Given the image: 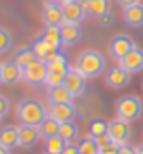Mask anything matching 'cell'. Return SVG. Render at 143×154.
I'll list each match as a JSON object with an SVG mask.
<instances>
[{
	"label": "cell",
	"instance_id": "1",
	"mask_svg": "<svg viewBox=\"0 0 143 154\" xmlns=\"http://www.w3.org/2000/svg\"><path fill=\"white\" fill-rule=\"evenodd\" d=\"M17 118L22 125L40 127L48 119V108L37 99H24L17 106Z\"/></svg>",
	"mask_w": 143,
	"mask_h": 154
},
{
	"label": "cell",
	"instance_id": "2",
	"mask_svg": "<svg viewBox=\"0 0 143 154\" xmlns=\"http://www.w3.org/2000/svg\"><path fill=\"white\" fill-rule=\"evenodd\" d=\"M105 57L101 55L95 50H85L81 51V55L77 57V64L75 68L83 73L86 79H94V77H99L105 72Z\"/></svg>",
	"mask_w": 143,
	"mask_h": 154
},
{
	"label": "cell",
	"instance_id": "3",
	"mask_svg": "<svg viewBox=\"0 0 143 154\" xmlns=\"http://www.w3.org/2000/svg\"><path fill=\"white\" fill-rule=\"evenodd\" d=\"M116 114L123 121H136L143 114V103L138 95H123L116 103Z\"/></svg>",
	"mask_w": 143,
	"mask_h": 154
},
{
	"label": "cell",
	"instance_id": "4",
	"mask_svg": "<svg viewBox=\"0 0 143 154\" xmlns=\"http://www.w3.org/2000/svg\"><path fill=\"white\" fill-rule=\"evenodd\" d=\"M48 116H50L51 119L59 121V123H68V121H75L77 118H83L81 110H79L73 103L50 105V108H48Z\"/></svg>",
	"mask_w": 143,
	"mask_h": 154
},
{
	"label": "cell",
	"instance_id": "5",
	"mask_svg": "<svg viewBox=\"0 0 143 154\" xmlns=\"http://www.w3.org/2000/svg\"><path fill=\"white\" fill-rule=\"evenodd\" d=\"M46 75H48V64L42 63L40 59H35L30 66L24 68V79H26V83L31 85V86H40V85H44Z\"/></svg>",
	"mask_w": 143,
	"mask_h": 154
},
{
	"label": "cell",
	"instance_id": "6",
	"mask_svg": "<svg viewBox=\"0 0 143 154\" xmlns=\"http://www.w3.org/2000/svg\"><path fill=\"white\" fill-rule=\"evenodd\" d=\"M119 64L117 66H121L123 70H127L130 75L132 73H139L141 70H143V48H139V46H134L123 59L121 61H117Z\"/></svg>",
	"mask_w": 143,
	"mask_h": 154
},
{
	"label": "cell",
	"instance_id": "7",
	"mask_svg": "<svg viewBox=\"0 0 143 154\" xmlns=\"http://www.w3.org/2000/svg\"><path fill=\"white\" fill-rule=\"evenodd\" d=\"M63 85L70 90V94L73 95V97H79V95H83L85 90H86V77L81 73L77 68H70Z\"/></svg>",
	"mask_w": 143,
	"mask_h": 154
},
{
	"label": "cell",
	"instance_id": "8",
	"mask_svg": "<svg viewBox=\"0 0 143 154\" xmlns=\"http://www.w3.org/2000/svg\"><path fill=\"white\" fill-rule=\"evenodd\" d=\"M108 136L117 145L127 143V140L130 136V125H129V121H123V119H119V118L108 121Z\"/></svg>",
	"mask_w": 143,
	"mask_h": 154
},
{
	"label": "cell",
	"instance_id": "9",
	"mask_svg": "<svg viewBox=\"0 0 143 154\" xmlns=\"http://www.w3.org/2000/svg\"><path fill=\"white\" fill-rule=\"evenodd\" d=\"M61 9H63V18L66 24H79L86 15L81 0H70V2L61 6Z\"/></svg>",
	"mask_w": 143,
	"mask_h": 154
},
{
	"label": "cell",
	"instance_id": "10",
	"mask_svg": "<svg viewBox=\"0 0 143 154\" xmlns=\"http://www.w3.org/2000/svg\"><path fill=\"white\" fill-rule=\"evenodd\" d=\"M134 46L136 44H134V41H132L130 37H127V35H116L110 41V55L114 57L116 61H121Z\"/></svg>",
	"mask_w": 143,
	"mask_h": 154
},
{
	"label": "cell",
	"instance_id": "11",
	"mask_svg": "<svg viewBox=\"0 0 143 154\" xmlns=\"http://www.w3.org/2000/svg\"><path fill=\"white\" fill-rule=\"evenodd\" d=\"M105 81L110 88L114 90H121V88H125L129 83H130V73L127 70H123L121 66H114L107 72V77H105Z\"/></svg>",
	"mask_w": 143,
	"mask_h": 154
},
{
	"label": "cell",
	"instance_id": "12",
	"mask_svg": "<svg viewBox=\"0 0 143 154\" xmlns=\"http://www.w3.org/2000/svg\"><path fill=\"white\" fill-rule=\"evenodd\" d=\"M42 136H40L39 127H31V125H20L18 127V147L31 149L33 145H37V141Z\"/></svg>",
	"mask_w": 143,
	"mask_h": 154
},
{
	"label": "cell",
	"instance_id": "13",
	"mask_svg": "<svg viewBox=\"0 0 143 154\" xmlns=\"http://www.w3.org/2000/svg\"><path fill=\"white\" fill-rule=\"evenodd\" d=\"M24 77V70L20 68L13 59L2 63V85H17Z\"/></svg>",
	"mask_w": 143,
	"mask_h": 154
},
{
	"label": "cell",
	"instance_id": "14",
	"mask_svg": "<svg viewBox=\"0 0 143 154\" xmlns=\"http://www.w3.org/2000/svg\"><path fill=\"white\" fill-rule=\"evenodd\" d=\"M42 22L44 26H61L64 22L63 18V9L55 2H46L42 9Z\"/></svg>",
	"mask_w": 143,
	"mask_h": 154
},
{
	"label": "cell",
	"instance_id": "15",
	"mask_svg": "<svg viewBox=\"0 0 143 154\" xmlns=\"http://www.w3.org/2000/svg\"><path fill=\"white\" fill-rule=\"evenodd\" d=\"M31 50L35 51V55H37V59H40V61H42V63H51L53 59H55V57L61 53L59 50H55V48H51L46 41H44V38H37V41L33 42V46H31Z\"/></svg>",
	"mask_w": 143,
	"mask_h": 154
},
{
	"label": "cell",
	"instance_id": "16",
	"mask_svg": "<svg viewBox=\"0 0 143 154\" xmlns=\"http://www.w3.org/2000/svg\"><path fill=\"white\" fill-rule=\"evenodd\" d=\"M123 20L130 28H141L143 26V4H134L130 8L123 9Z\"/></svg>",
	"mask_w": 143,
	"mask_h": 154
},
{
	"label": "cell",
	"instance_id": "17",
	"mask_svg": "<svg viewBox=\"0 0 143 154\" xmlns=\"http://www.w3.org/2000/svg\"><path fill=\"white\" fill-rule=\"evenodd\" d=\"M61 38H63V46H73L81 38V28L79 24H61Z\"/></svg>",
	"mask_w": 143,
	"mask_h": 154
},
{
	"label": "cell",
	"instance_id": "18",
	"mask_svg": "<svg viewBox=\"0 0 143 154\" xmlns=\"http://www.w3.org/2000/svg\"><path fill=\"white\" fill-rule=\"evenodd\" d=\"M0 145L9 149V150L18 147V127L6 125L0 128Z\"/></svg>",
	"mask_w": 143,
	"mask_h": 154
},
{
	"label": "cell",
	"instance_id": "19",
	"mask_svg": "<svg viewBox=\"0 0 143 154\" xmlns=\"http://www.w3.org/2000/svg\"><path fill=\"white\" fill-rule=\"evenodd\" d=\"M81 4H83L86 15H94V17H101L110 11V4L108 0H81Z\"/></svg>",
	"mask_w": 143,
	"mask_h": 154
},
{
	"label": "cell",
	"instance_id": "20",
	"mask_svg": "<svg viewBox=\"0 0 143 154\" xmlns=\"http://www.w3.org/2000/svg\"><path fill=\"white\" fill-rule=\"evenodd\" d=\"M48 99H50V105H63V103H72L73 95L70 94V90L64 85H61V86H55L50 90Z\"/></svg>",
	"mask_w": 143,
	"mask_h": 154
},
{
	"label": "cell",
	"instance_id": "21",
	"mask_svg": "<svg viewBox=\"0 0 143 154\" xmlns=\"http://www.w3.org/2000/svg\"><path fill=\"white\" fill-rule=\"evenodd\" d=\"M40 38H44V41L61 51V46H63V38H61V26H46L44 31L40 33Z\"/></svg>",
	"mask_w": 143,
	"mask_h": 154
},
{
	"label": "cell",
	"instance_id": "22",
	"mask_svg": "<svg viewBox=\"0 0 143 154\" xmlns=\"http://www.w3.org/2000/svg\"><path fill=\"white\" fill-rule=\"evenodd\" d=\"M59 136L63 138L66 143H73V140H77V136H79V127H77V123H75V121L61 123Z\"/></svg>",
	"mask_w": 143,
	"mask_h": 154
},
{
	"label": "cell",
	"instance_id": "23",
	"mask_svg": "<svg viewBox=\"0 0 143 154\" xmlns=\"http://www.w3.org/2000/svg\"><path fill=\"white\" fill-rule=\"evenodd\" d=\"M37 59V55H35V51L31 50V48H20L17 53H15V57H13V61L20 66V68H26V66H30L33 61Z\"/></svg>",
	"mask_w": 143,
	"mask_h": 154
},
{
	"label": "cell",
	"instance_id": "24",
	"mask_svg": "<svg viewBox=\"0 0 143 154\" xmlns=\"http://www.w3.org/2000/svg\"><path fill=\"white\" fill-rule=\"evenodd\" d=\"M59 128H61V123L55 121V119H51L50 116H48V119L39 127L40 136H42L44 140H50V138H53V136H59Z\"/></svg>",
	"mask_w": 143,
	"mask_h": 154
},
{
	"label": "cell",
	"instance_id": "25",
	"mask_svg": "<svg viewBox=\"0 0 143 154\" xmlns=\"http://www.w3.org/2000/svg\"><path fill=\"white\" fill-rule=\"evenodd\" d=\"M107 132H108V123H107L105 119L95 118V119L90 121V125H88V134H90L94 140L99 138V136H103V134H107Z\"/></svg>",
	"mask_w": 143,
	"mask_h": 154
},
{
	"label": "cell",
	"instance_id": "26",
	"mask_svg": "<svg viewBox=\"0 0 143 154\" xmlns=\"http://www.w3.org/2000/svg\"><path fill=\"white\" fill-rule=\"evenodd\" d=\"M77 149H79V154H101V150H99V147L92 136L83 138L77 143Z\"/></svg>",
	"mask_w": 143,
	"mask_h": 154
},
{
	"label": "cell",
	"instance_id": "27",
	"mask_svg": "<svg viewBox=\"0 0 143 154\" xmlns=\"http://www.w3.org/2000/svg\"><path fill=\"white\" fill-rule=\"evenodd\" d=\"M64 147H66V141L61 136H53L46 140V154H63Z\"/></svg>",
	"mask_w": 143,
	"mask_h": 154
},
{
	"label": "cell",
	"instance_id": "28",
	"mask_svg": "<svg viewBox=\"0 0 143 154\" xmlns=\"http://www.w3.org/2000/svg\"><path fill=\"white\" fill-rule=\"evenodd\" d=\"M13 46V37L8 29L0 28V53H6Z\"/></svg>",
	"mask_w": 143,
	"mask_h": 154
},
{
	"label": "cell",
	"instance_id": "29",
	"mask_svg": "<svg viewBox=\"0 0 143 154\" xmlns=\"http://www.w3.org/2000/svg\"><path fill=\"white\" fill-rule=\"evenodd\" d=\"M95 143H97L99 150H103V149H108L110 145H114L112 138L108 136V132H107V134H103V136H99V138H95Z\"/></svg>",
	"mask_w": 143,
	"mask_h": 154
},
{
	"label": "cell",
	"instance_id": "30",
	"mask_svg": "<svg viewBox=\"0 0 143 154\" xmlns=\"http://www.w3.org/2000/svg\"><path fill=\"white\" fill-rule=\"evenodd\" d=\"M8 112H9V101L4 97V95H0V119H2Z\"/></svg>",
	"mask_w": 143,
	"mask_h": 154
},
{
	"label": "cell",
	"instance_id": "31",
	"mask_svg": "<svg viewBox=\"0 0 143 154\" xmlns=\"http://www.w3.org/2000/svg\"><path fill=\"white\" fill-rule=\"evenodd\" d=\"M117 154H136V149L129 143H123V145H119V150Z\"/></svg>",
	"mask_w": 143,
	"mask_h": 154
},
{
	"label": "cell",
	"instance_id": "32",
	"mask_svg": "<svg viewBox=\"0 0 143 154\" xmlns=\"http://www.w3.org/2000/svg\"><path fill=\"white\" fill-rule=\"evenodd\" d=\"M63 154H79V149H77V145H75V143H66V147H64Z\"/></svg>",
	"mask_w": 143,
	"mask_h": 154
},
{
	"label": "cell",
	"instance_id": "33",
	"mask_svg": "<svg viewBox=\"0 0 143 154\" xmlns=\"http://www.w3.org/2000/svg\"><path fill=\"white\" fill-rule=\"evenodd\" d=\"M116 2L125 9V8H130V6H134V4H139L141 0H116Z\"/></svg>",
	"mask_w": 143,
	"mask_h": 154
},
{
	"label": "cell",
	"instance_id": "34",
	"mask_svg": "<svg viewBox=\"0 0 143 154\" xmlns=\"http://www.w3.org/2000/svg\"><path fill=\"white\" fill-rule=\"evenodd\" d=\"M99 20H101V24H103V26H108V24L112 22V13L108 11V13H105V15H101Z\"/></svg>",
	"mask_w": 143,
	"mask_h": 154
},
{
	"label": "cell",
	"instance_id": "35",
	"mask_svg": "<svg viewBox=\"0 0 143 154\" xmlns=\"http://www.w3.org/2000/svg\"><path fill=\"white\" fill-rule=\"evenodd\" d=\"M117 150H119V145L114 143V145H110L108 149H103V150H101V154H117Z\"/></svg>",
	"mask_w": 143,
	"mask_h": 154
},
{
	"label": "cell",
	"instance_id": "36",
	"mask_svg": "<svg viewBox=\"0 0 143 154\" xmlns=\"http://www.w3.org/2000/svg\"><path fill=\"white\" fill-rule=\"evenodd\" d=\"M0 154H11V152H9V149H6V147L0 145Z\"/></svg>",
	"mask_w": 143,
	"mask_h": 154
},
{
	"label": "cell",
	"instance_id": "37",
	"mask_svg": "<svg viewBox=\"0 0 143 154\" xmlns=\"http://www.w3.org/2000/svg\"><path fill=\"white\" fill-rule=\"evenodd\" d=\"M55 4H59V6H63V4H66V2H70V0H53Z\"/></svg>",
	"mask_w": 143,
	"mask_h": 154
},
{
	"label": "cell",
	"instance_id": "38",
	"mask_svg": "<svg viewBox=\"0 0 143 154\" xmlns=\"http://www.w3.org/2000/svg\"><path fill=\"white\" fill-rule=\"evenodd\" d=\"M136 154H143V145H141V147H138V149H136Z\"/></svg>",
	"mask_w": 143,
	"mask_h": 154
},
{
	"label": "cell",
	"instance_id": "39",
	"mask_svg": "<svg viewBox=\"0 0 143 154\" xmlns=\"http://www.w3.org/2000/svg\"><path fill=\"white\" fill-rule=\"evenodd\" d=\"M0 85H2V63H0Z\"/></svg>",
	"mask_w": 143,
	"mask_h": 154
},
{
	"label": "cell",
	"instance_id": "40",
	"mask_svg": "<svg viewBox=\"0 0 143 154\" xmlns=\"http://www.w3.org/2000/svg\"><path fill=\"white\" fill-rule=\"evenodd\" d=\"M141 86H143V83H141Z\"/></svg>",
	"mask_w": 143,
	"mask_h": 154
}]
</instances>
